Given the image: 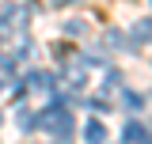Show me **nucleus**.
<instances>
[{"label": "nucleus", "mask_w": 152, "mask_h": 144, "mask_svg": "<svg viewBox=\"0 0 152 144\" xmlns=\"http://www.w3.org/2000/svg\"><path fill=\"white\" fill-rule=\"evenodd\" d=\"M122 137H126V140H133V144H137V140H152V133L141 125V121H129V125L122 129Z\"/></svg>", "instance_id": "obj_2"}, {"label": "nucleus", "mask_w": 152, "mask_h": 144, "mask_svg": "<svg viewBox=\"0 0 152 144\" xmlns=\"http://www.w3.org/2000/svg\"><path fill=\"white\" fill-rule=\"evenodd\" d=\"M126 106H129V110H141V95H133V91H126Z\"/></svg>", "instance_id": "obj_6"}, {"label": "nucleus", "mask_w": 152, "mask_h": 144, "mask_svg": "<svg viewBox=\"0 0 152 144\" xmlns=\"http://www.w3.org/2000/svg\"><path fill=\"white\" fill-rule=\"evenodd\" d=\"M19 125H23V129L34 125V114H31V106H19Z\"/></svg>", "instance_id": "obj_5"}, {"label": "nucleus", "mask_w": 152, "mask_h": 144, "mask_svg": "<svg viewBox=\"0 0 152 144\" xmlns=\"http://www.w3.org/2000/svg\"><path fill=\"white\" fill-rule=\"evenodd\" d=\"M38 125L46 129L50 137H61V140H65V137H72V129H76V125H72V114H69L65 106H50L42 118H38Z\"/></svg>", "instance_id": "obj_1"}, {"label": "nucleus", "mask_w": 152, "mask_h": 144, "mask_svg": "<svg viewBox=\"0 0 152 144\" xmlns=\"http://www.w3.org/2000/svg\"><path fill=\"white\" fill-rule=\"evenodd\" d=\"M84 140H91V144L107 140V125H103V121H88V129H84Z\"/></svg>", "instance_id": "obj_3"}, {"label": "nucleus", "mask_w": 152, "mask_h": 144, "mask_svg": "<svg viewBox=\"0 0 152 144\" xmlns=\"http://www.w3.org/2000/svg\"><path fill=\"white\" fill-rule=\"evenodd\" d=\"M133 38H137V42H141V38H152V19H141L137 31H133Z\"/></svg>", "instance_id": "obj_4"}, {"label": "nucleus", "mask_w": 152, "mask_h": 144, "mask_svg": "<svg viewBox=\"0 0 152 144\" xmlns=\"http://www.w3.org/2000/svg\"><path fill=\"white\" fill-rule=\"evenodd\" d=\"M53 8H65V4H76V0H50Z\"/></svg>", "instance_id": "obj_7"}]
</instances>
